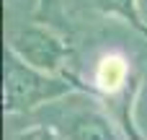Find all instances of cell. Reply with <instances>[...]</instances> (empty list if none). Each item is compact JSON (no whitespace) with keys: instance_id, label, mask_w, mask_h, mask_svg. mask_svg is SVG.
Masks as SVG:
<instances>
[{"instance_id":"52a82bcc","label":"cell","mask_w":147,"mask_h":140,"mask_svg":"<svg viewBox=\"0 0 147 140\" xmlns=\"http://www.w3.org/2000/svg\"><path fill=\"white\" fill-rule=\"evenodd\" d=\"M13 140H65V135H62L57 127H49V125H34V127L21 130Z\"/></svg>"},{"instance_id":"8992f818","label":"cell","mask_w":147,"mask_h":140,"mask_svg":"<svg viewBox=\"0 0 147 140\" xmlns=\"http://www.w3.org/2000/svg\"><path fill=\"white\" fill-rule=\"evenodd\" d=\"M36 21L65 31L67 29V21H65L62 0H39V5H36Z\"/></svg>"},{"instance_id":"6da1fadb","label":"cell","mask_w":147,"mask_h":140,"mask_svg":"<svg viewBox=\"0 0 147 140\" xmlns=\"http://www.w3.org/2000/svg\"><path fill=\"white\" fill-rule=\"evenodd\" d=\"M93 94L88 83L75 78L72 73L49 75L31 65H26L10 49L5 52V78H3V109L5 114H23L41 104H52L67 94Z\"/></svg>"},{"instance_id":"5b68a950","label":"cell","mask_w":147,"mask_h":140,"mask_svg":"<svg viewBox=\"0 0 147 140\" xmlns=\"http://www.w3.org/2000/svg\"><path fill=\"white\" fill-rule=\"evenodd\" d=\"M98 13L103 16H119L121 21H127L137 34H142L147 39V21L137 10V0H88Z\"/></svg>"},{"instance_id":"7a4b0ae2","label":"cell","mask_w":147,"mask_h":140,"mask_svg":"<svg viewBox=\"0 0 147 140\" xmlns=\"http://www.w3.org/2000/svg\"><path fill=\"white\" fill-rule=\"evenodd\" d=\"M8 49L13 55H18L26 65L49 73V75H65V65L72 57V44L54 31V26L47 23H26L18 31L10 34L8 39Z\"/></svg>"},{"instance_id":"277c9868","label":"cell","mask_w":147,"mask_h":140,"mask_svg":"<svg viewBox=\"0 0 147 140\" xmlns=\"http://www.w3.org/2000/svg\"><path fill=\"white\" fill-rule=\"evenodd\" d=\"M137 73L132 70V65L127 62V57L121 55H106L98 60L96 65V91L109 101V99H116L119 94L127 91V86L132 83Z\"/></svg>"},{"instance_id":"3957f363","label":"cell","mask_w":147,"mask_h":140,"mask_svg":"<svg viewBox=\"0 0 147 140\" xmlns=\"http://www.w3.org/2000/svg\"><path fill=\"white\" fill-rule=\"evenodd\" d=\"M59 132L65 135V140H121L119 130L114 127V120L98 104H88L78 112H70Z\"/></svg>"}]
</instances>
